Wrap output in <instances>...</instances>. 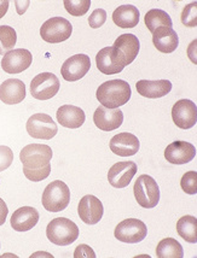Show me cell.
I'll return each instance as SVG.
<instances>
[{"label": "cell", "mask_w": 197, "mask_h": 258, "mask_svg": "<svg viewBox=\"0 0 197 258\" xmlns=\"http://www.w3.org/2000/svg\"><path fill=\"white\" fill-rule=\"evenodd\" d=\"M131 86L124 80H110L102 84L96 92V97L102 106L118 109L131 99Z\"/></svg>", "instance_id": "1"}, {"label": "cell", "mask_w": 197, "mask_h": 258, "mask_svg": "<svg viewBox=\"0 0 197 258\" xmlns=\"http://www.w3.org/2000/svg\"><path fill=\"white\" fill-rule=\"evenodd\" d=\"M79 227L66 217L54 219L46 227V236L52 244L67 246L79 238Z\"/></svg>", "instance_id": "2"}, {"label": "cell", "mask_w": 197, "mask_h": 258, "mask_svg": "<svg viewBox=\"0 0 197 258\" xmlns=\"http://www.w3.org/2000/svg\"><path fill=\"white\" fill-rule=\"evenodd\" d=\"M42 207L50 213L66 210L70 202V191L63 181L56 180L48 183L42 193Z\"/></svg>", "instance_id": "3"}, {"label": "cell", "mask_w": 197, "mask_h": 258, "mask_svg": "<svg viewBox=\"0 0 197 258\" xmlns=\"http://www.w3.org/2000/svg\"><path fill=\"white\" fill-rule=\"evenodd\" d=\"M134 198L141 208L153 209L160 202V188L158 182L150 175H140L133 187Z\"/></svg>", "instance_id": "4"}, {"label": "cell", "mask_w": 197, "mask_h": 258, "mask_svg": "<svg viewBox=\"0 0 197 258\" xmlns=\"http://www.w3.org/2000/svg\"><path fill=\"white\" fill-rule=\"evenodd\" d=\"M52 149L42 144H30L23 147L20 152V161L23 169H45L51 168Z\"/></svg>", "instance_id": "5"}, {"label": "cell", "mask_w": 197, "mask_h": 258, "mask_svg": "<svg viewBox=\"0 0 197 258\" xmlns=\"http://www.w3.org/2000/svg\"><path fill=\"white\" fill-rule=\"evenodd\" d=\"M72 33V23L63 17H52L42 23L40 28V35L42 40L50 44H60L66 41L70 38Z\"/></svg>", "instance_id": "6"}, {"label": "cell", "mask_w": 197, "mask_h": 258, "mask_svg": "<svg viewBox=\"0 0 197 258\" xmlns=\"http://www.w3.org/2000/svg\"><path fill=\"white\" fill-rule=\"evenodd\" d=\"M27 133L33 139L50 140L57 134L58 127L56 122L52 119L50 115L46 113H34L29 117L26 124Z\"/></svg>", "instance_id": "7"}, {"label": "cell", "mask_w": 197, "mask_h": 258, "mask_svg": "<svg viewBox=\"0 0 197 258\" xmlns=\"http://www.w3.org/2000/svg\"><path fill=\"white\" fill-rule=\"evenodd\" d=\"M60 80L52 73H41L30 82V94L38 100H48L60 91Z\"/></svg>", "instance_id": "8"}, {"label": "cell", "mask_w": 197, "mask_h": 258, "mask_svg": "<svg viewBox=\"0 0 197 258\" xmlns=\"http://www.w3.org/2000/svg\"><path fill=\"white\" fill-rule=\"evenodd\" d=\"M118 240L127 244H137L143 241L147 235V228L143 221L138 219H127L121 221L114 230Z\"/></svg>", "instance_id": "9"}, {"label": "cell", "mask_w": 197, "mask_h": 258, "mask_svg": "<svg viewBox=\"0 0 197 258\" xmlns=\"http://www.w3.org/2000/svg\"><path fill=\"white\" fill-rule=\"evenodd\" d=\"M172 119L180 129H190L197 122V107L189 99L178 100L172 107Z\"/></svg>", "instance_id": "10"}, {"label": "cell", "mask_w": 197, "mask_h": 258, "mask_svg": "<svg viewBox=\"0 0 197 258\" xmlns=\"http://www.w3.org/2000/svg\"><path fill=\"white\" fill-rule=\"evenodd\" d=\"M91 68V59L86 54H74L70 58H68L61 68V74L66 81L74 82L79 81L82 79L86 74L88 73Z\"/></svg>", "instance_id": "11"}, {"label": "cell", "mask_w": 197, "mask_h": 258, "mask_svg": "<svg viewBox=\"0 0 197 258\" xmlns=\"http://www.w3.org/2000/svg\"><path fill=\"white\" fill-rule=\"evenodd\" d=\"M137 170V164L134 162H118L108 171V181L115 188H125L130 185Z\"/></svg>", "instance_id": "12"}, {"label": "cell", "mask_w": 197, "mask_h": 258, "mask_svg": "<svg viewBox=\"0 0 197 258\" xmlns=\"http://www.w3.org/2000/svg\"><path fill=\"white\" fill-rule=\"evenodd\" d=\"M33 62L32 53L26 48L6 52L2 59V68L8 74H20L27 70Z\"/></svg>", "instance_id": "13"}, {"label": "cell", "mask_w": 197, "mask_h": 258, "mask_svg": "<svg viewBox=\"0 0 197 258\" xmlns=\"http://www.w3.org/2000/svg\"><path fill=\"white\" fill-rule=\"evenodd\" d=\"M196 157V149L187 141L177 140L169 144L165 150L166 161L171 164L181 165L191 162Z\"/></svg>", "instance_id": "14"}, {"label": "cell", "mask_w": 197, "mask_h": 258, "mask_svg": "<svg viewBox=\"0 0 197 258\" xmlns=\"http://www.w3.org/2000/svg\"><path fill=\"white\" fill-rule=\"evenodd\" d=\"M78 214L81 221L86 225H96L103 217V204L97 197L87 195L82 197L79 203Z\"/></svg>", "instance_id": "15"}, {"label": "cell", "mask_w": 197, "mask_h": 258, "mask_svg": "<svg viewBox=\"0 0 197 258\" xmlns=\"http://www.w3.org/2000/svg\"><path fill=\"white\" fill-rule=\"evenodd\" d=\"M96 64L98 70L106 75H114L124 70L126 67L118 51L114 47H104L96 56Z\"/></svg>", "instance_id": "16"}, {"label": "cell", "mask_w": 197, "mask_h": 258, "mask_svg": "<svg viewBox=\"0 0 197 258\" xmlns=\"http://www.w3.org/2000/svg\"><path fill=\"white\" fill-rule=\"evenodd\" d=\"M93 122L101 131H115L124 122V112L119 109H108L104 106H98L93 113Z\"/></svg>", "instance_id": "17"}, {"label": "cell", "mask_w": 197, "mask_h": 258, "mask_svg": "<svg viewBox=\"0 0 197 258\" xmlns=\"http://www.w3.org/2000/svg\"><path fill=\"white\" fill-rule=\"evenodd\" d=\"M113 153L120 157H131L139 151V139L132 133H120L114 135L109 143Z\"/></svg>", "instance_id": "18"}, {"label": "cell", "mask_w": 197, "mask_h": 258, "mask_svg": "<svg viewBox=\"0 0 197 258\" xmlns=\"http://www.w3.org/2000/svg\"><path fill=\"white\" fill-rule=\"evenodd\" d=\"M113 47L118 51L121 59L124 60L125 66H130L132 62H134L138 53H139L140 42L133 34L126 33L115 40Z\"/></svg>", "instance_id": "19"}, {"label": "cell", "mask_w": 197, "mask_h": 258, "mask_svg": "<svg viewBox=\"0 0 197 258\" xmlns=\"http://www.w3.org/2000/svg\"><path fill=\"white\" fill-rule=\"evenodd\" d=\"M26 98V85L18 79L5 80L0 85V100L8 105L20 104Z\"/></svg>", "instance_id": "20"}, {"label": "cell", "mask_w": 197, "mask_h": 258, "mask_svg": "<svg viewBox=\"0 0 197 258\" xmlns=\"http://www.w3.org/2000/svg\"><path fill=\"white\" fill-rule=\"evenodd\" d=\"M39 213L32 207H22L12 214L10 225L16 232H28L36 226L39 221Z\"/></svg>", "instance_id": "21"}, {"label": "cell", "mask_w": 197, "mask_h": 258, "mask_svg": "<svg viewBox=\"0 0 197 258\" xmlns=\"http://www.w3.org/2000/svg\"><path fill=\"white\" fill-rule=\"evenodd\" d=\"M135 88L141 97L156 99V98L167 96L172 91V82L168 80H158V81L140 80L135 84Z\"/></svg>", "instance_id": "22"}, {"label": "cell", "mask_w": 197, "mask_h": 258, "mask_svg": "<svg viewBox=\"0 0 197 258\" xmlns=\"http://www.w3.org/2000/svg\"><path fill=\"white\" fill-rule=\"evenodd\" d=\"M153 44L162 53H172L179 45V38L172 28L160 27L153 33Z\"/></svg>", "instance_id": "23"}, {"label": "cell", "mask_w": 197, "mask_h": 258, "mask_svg": "<svg viewBox=\"0 0 197 258\" xmlns=\"http://www.w3.org/2000/svg\"><path fill=\"white\" fill-rule=\"evenodd\" d=\"M57 121L62 127L76 129L81 127L86 121L84 110L74 105H63L56 112Z\"/></svg>", "instance_id": "24"}, {"label": "cell", "mask_w": 197, "mask_h": 258, "mask_svg": "<svg viewBox=\"0 0 197 258\" xmlns=\"http://www.w3.org/2000/svg\"><path fill=\"white\" fill-rule=\"evenodd\" d=\"M139 10L133 5H121L114 11L113 21L120 28H134L139 23Z\"/></svg>", "instance_id": "25"}, {"label": "cell", "mask_w": 197, "mask_h": 258, "mask_svg": "<svg viewBox=\"0 0 197 258\" xmlns=\"http://www.w3.org/2000/svg\"><path fill=\"white\" fill-rule=\"evenodd\" d=\"M177 232L184 240L190 244L197 242V219L195 216L180 217L177 222Z\"/></svg>", "instance_id": "26"}, {"label": "cell", "mask_w": 197, "mask_h": 258, "mask_svg": "<svg viewBox=\"0 0 197 258\" xmlns=\"http://www.w3.org/2000/svg\"><path fill=\"white\" fill-rule=\"evenodd\" d=\"M144 22H145L146 28L152 33L155 32L160 27H167V28L173 27V22H172L169 15L166 14L164 10H159V9H153V10L147 11Z\"/></svg>", "instance_id": "27"}, {"label": "cell", "mask_w": 197, "mask_h": 258, "mask_svg": "<svg viewBox=\"0 0 197 258\" xmlns=\"http://www.w3.org/2000/svg\"><path fill=\"white\" fill-rule=\"evenodd\" d=\"M156 257L159 258H183L184 251L179 241L173 238H166L159 242L156 247Z\"/></svg>", "instance_id": "28"}, {"label": "cell", "mask_w": 197, "mask_h": 258, "mask_svg": "<svg viewBox=\"0 0 197 258\" xmlns=\"http://www.w3.org/2000/svg\"><path fill=\"white\" fill-rule=\"evenodd\" d=\"M17 41V34L10 26H0V54L14 50Z\"/></svg>", "instance_id": "29"}, {"label": "cell", "mask_w": 197, "mask_h": 258, "mask_svg": "<svg viewBox=\"0 0 197 258\" xmlns=\"http://www.w3.org/2000/svg\"><path fill=\"white\" fill-rule=\"evenodd\" d=\"M64 8L72 16L79 17L87 14L91 6L90 0H64Z\"/></svg>", "instance_id": "30"}, {"label": "cell", "mask_w": 197, "mask_h": 258, "mask_svg": "<svg viewBox=\"0 0 197 258\" xmlns=\"http://www.w3.org/2000/svg\"><path fill=\"white\" fill-rule=\"evenodd\" d=\"M180 187L187 195H196L197 193V173L196 171H187L183 175L180 180Z\"/></svg>", "instance_id": "31"}, {"label": "cell", "mask_w": 197, "mask_h": 258, "mask_svg": "<svg viewBox=\"0 0 197 258\" xmlns=\"http://www.w3.org/2000/svg\"><path fill=\"white\" fill-rule=\"evenodd\" d=\"M197 3H190L189 5L185 6L181 14V23L189 28H193L197 26V16H196Z\"/></svg>", "instance_id": "32"}, {"label": "cell", "mask_w": 197, "mask_h": 258, "mask_svg": "<svg viewBox=\"0 0 197 258\" xmlns=\"http://www.w3.org/2000/svg\"><path fill=\"white\" fill-rule=\"evenodd\" d=\"M51 168L45 169H23V174L27 179L33 182H40V181L47 179L50 176Z\"/></svg>", "instance_id": "33"}, {"label": "cell", "mask_w": 197, "mask_h": 258, "mask_svg": "<svg viewBox=\"0 0 197 258\" xmlns=\"http://www.w3.org/2000/svg\"><path fill=\"white\" fill-rule=\"evenodd\" d=\"M107 21V12L103 9H96L91 14V16L88 17V24H90L91 28L98 29L106 23Z\"/></svg>", "instance_id": "34"}, {"label": "cell", "mask_w": 197, "mask_h": 258, "mask_svg": "<svg viewBox=\"0 0 197 258\" xmlns=\"http://www.w3.org/2000/svg\"><path fill=\"white\" fill-rule=\"evenodd\" d=\"M14 162V152L10 147L0 146V171H4Z\"/></svg>", "instance_id": "35"}, {"label": "cell", "mask_w": 197, "mask_h": 258, "mask_svg": "<svg viewBox=\"0 0 197 258\" xmlns=\"http://www.w3.org/2000/svg\"><path fill=\"white\" fill-rule=\"evenodd\" d=\"M74 258H96V253L88 245L82 244L75 248Z\"/></svg>", "instance_id": "36"}, {"label": "cell", "mask_w": 197, "mask_h": 258, "mask_svg": "<svg viewBox=\"0 0 197 258\" xmlns=\"http://www.w3.org/2000/svg\"><path fill=\"white\" fill-rule=\"evenodd\" d=\"M8 214H9L8 205H6L5 202L0 198V226H3L5 223Z\"/></svg>", "instance_id": "37"}, {"label": "cell", "mask_w": 197, "mask_h": 258, "mask_svg": "<svg viewBox=\"0 0 197 258\" xmlns=\"http://www.w3.org/2000/svg\"><path fill=\"white\" fill-rule=\"evenodd\" d=\"M9 4H10L9 0H0V18L4 17L6 12H8Z\"/></svg>", "instance_id": "38"}]
</instances>
